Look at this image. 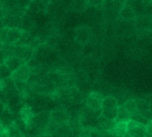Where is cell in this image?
<instances>
[{"label": "cell", "instance_id": "6da1fadb", "mask_svg": "<svg viewBox=\"0 0 152 137\" xmlns=\"http://www.w3.org/2000/svg\"><path fill=\"white\" fill-rule=\"evenodd\" d=\"M118 113L117 101L113 97H106L103 99L101 107V116L107 119L115 120Z\"/></svg>", "mask_w": 152, "mask_h": 137}, {"label": "cell", "instance_id": "7a4b0ae2", "mask_svg": "<svg viewBox=\"0 0 152 137\" xmlns=\"http://www.w3.org/2000/svg\"><path fill=\"white\" fill-rule=\"evenodd\" d=\"M127 132L130 136H148L146 125L133 119L127 121Z\"/></svg>", "mask_w": 152, "mask_h": 137}, {"label": "cell", "instance_id": "3957f363", "mask_svg": "<svg viewBox=\"0 0 152 137\" xmlns=\"http://www.w3.org/2000/svg\"><path fill=\"white\" fill-rule=\"evenodd\" d=\"M103 96L99 93H92L87 98V108L92 112L101 113V107L103 102Z\"/></svg>", "mask_w": 152, "mask_h": 137}, {"label": "cell", "instance_id": "277c9868", "mask_svg": "<svg viewBox=\"0 0 152 137\" xmlns=\"http://www.w3.org/2000/svg\"><path fill=\"white\" fill-rule=\"evenodd\" d=\"M31 66L28 63H24L22 66H20L15 71L13 72L12 77L15 81H26L31 79Z\"/></svg>", "mask_w": 152, "mask_h": 137}, {"label": "cell", "instance_id": "5b68a950", "mask_svg": "<svg viewBox=\"0 0 152 137\" xmlns=\"http://www.w3.org/2000/svg\"><path fill=\"white\" fill-rule=\"evenodd\" d=\"M34 50L35 49L33 47H31V45H16L15 55H16L17 57H19L24 62L27 63L33 57Z\"/></svg>", "mask_w": 152, "mask_h": 137}, {"label": "cell", "instance_id": "8992f818", "mask_svg": "<svg viewBox=\"0 0 152 137\" xmlns=\"http://www.w3.org/2000/svg\"><path fill=\"white\" fill-rule=\"evenodd\" d=\"M15 114L9 110V108L7 106L6 110H4L3 114L0 117V122H1L4 129H7L8 128L9 126H11L14 122H15Z\"/></svg>", "mask_w": 152, "mask_h": 137}, {"label": "cell", "instance_id": "52a82bcc", "mask_svg": "<svg viewBox=\"0 0 152 137\" xmlns=\"http://www.w3.org/2000/svg\"><path fill=\"white\" fill-rule=\"evenodd\" d=\"M115 127L109 131V134L116 136L129 135L127 132V121H115Z\"/></svg>", "mask_w": 152, "mask_h": 137}, {"label": "cell", "instance_id": "ba28073f", "mask_svg": "<svg viewBox=\"0 0 152 137\" xmlns=\"http://www.w3.org/2000/svg\"><path fill=\"white\" fill-rule=\"evenodd\" d=\"M5 63L9 68V70L12 72H14V71H15L17 70V68L20 66H22L23 64H24L26 62H24L22 59H20L19 57H17L16 55H11V56H8V57L6 58Z\"/></svg>", "mask_w": 152, "mask_h": 137}, {"label": "cell", "instance_id": "9c48e42d", "mask_svg": "<svg viewBox=\"0 0 152 137\" xmlns=\"http://www.w3.org/2000/svg\"><path fill=\"white\" fill-rule=\"evenodd\" d=\"M22 33H23V30L21 29H19V28H13V29L9 28L7 39H6V41L4 43L15 44L20 39L21 36H22Z\"/></svg>", "mask_w": 152, "mask_h": 137}, {"label": "cell", "instance_id": "30bf717a", "mask_svg": "<svg viewBox=\"0 0 152 137\" xmlns=\"http://www.w3.org/2000/svg\"><path fill=\"white\" fill-rule=\"evenodd\" d=\"M132 113L123 105L118 107V113L115 121H128L131 119Z\"/></svg>", "mask_w": 152, "mask_h": 137}, {"label": "cell", "instance_id": "8fae6325", "mask_svg": "<svg viewBox=\"0 0 152 137\" xmlns=\"http://www.w3.org/2000/svg\"><path fill=\"white\" fill-rule=\"evenodd\" d=\"M32 39H33V37H32L31 34L29 31L23 30V33H22V36H21L20 39L15 44L18 45H30Z\"/></svg>", "mask_w": 152, "mask_h": 137}, {"label": "cell", "instance_id": "7c38bea8", "mask_svg": "<svg viewBox=\"0 0 152 137\" xmlns=\"http://www.w3.org/2000/svg\"><path fill=\"white\" fill-rule=\"evenodd\" d=\"M121 16L124 19H132L135 17V13L132 6L129 5H124L121 10Z\"/></svg>", "mask_w": 152, "mask_h": 137}, {"label": "cell", "instance_id": "4fadbf2b", "mask_svg": "<svg viewBox=\"0 0 152 137\" xmlns=\"http://www.w3.org/2000/svg\"><path fill=\"white\" fill-rule=\"evenodd\" d=\"M13 72L9 70L6 63L0 64V81H2L9 77H12Z\"/></svg>", "mask_w": 152, "mask_h": 137}, {"label": "cell", "instance_id": "5bb4252c", "mask_svg": "<svg viewBox=\"0 0 152 137\" xmlns=\"http://www.w3.org/2000/svg\"><path fill=\"white\" fill-rule=\"evenodd\" d=\"M124 106L132 114V113H135L137 111H139V109H138V103H137V100H129L127 101Z\"/></svg>", "mask_w": 152, "mask_h": 137}, {"label": "cell", "instance_id": "9a60e30c", "mask_svg": "<svg viewBox=\"0 0 152 137\" xmlns=\"http://www.w3.org/2000/svg\"><path fill=\"white\" fill-rule=\"evenodd\" d=\"M8 30H9V28H7V27H4V28H1V29H0V40H1L3 43H4V42L6 41V39H7Z\"/></svg>", "mask_w": 152, "mask_h": 137}, {"label": "cell", "instance_id": "2e32d148", "mask_svg": "<svg viewBox=\"0 0 152 137\" xmlns=\"http://www.w3.org/2000/svg\"><path fill=\"white\" fill-rule=\"evenodd\" d=\"M104 0H86L88 6H98L103 3Z\"/></svg>", "mask_w": 152, "mask_h": 137}, {"label": "cell", "instance_id": "e0dca14e", "mask_svg": "<svg viewBox=\"0 0 152 137\" xmlns=\"http://www.w3.org/2000/svg\"><path fill=\"white\" fill-rule=\"evenodd\" d=\"M0 102H2L3 103H5L7 106V103H8V98L7 96L6 95V94L4 93V91L0 88Z\"/></svg>", "mask_w": 152, "mask_h": 137}, {"label": "cell", "instance_id": "ac0fdd59", "mask_svg": "<svg viewBox=\"0 0 152 137\" xmlns=\"http://www.w3.org/2000/svg\"><path fill=\"white\" fill-rule=\"evenodd\" d=\"M146 127H147L148 134L152 136V120H148V122L146 125Z\"/></svg>", "mask_w": 152, "mask_h": 137}, {"label": "cell", "instance_id": "d6986e66", "mask_svg": "<svg viewBox=\"0 0 152 137\" xmlns=\"http://www.w3.org/2000/svg\"><path fill=\"white\" fill-rule=\"evenodd\" d=\"M6 61V56L2 50H0V64H3Z\"/></svg>", "mask_w": 152, "mask_h": 137}, {"label": "cell", "instance_id": "ffe728a7", "mask_svg": "<svg viewBox=\"0 0 152 137\" xmlns=\"http://www.w3.org/2000/svg\"><path fill=\"white\" fill-rule=\"evenodd\" d=\"M6 108H7V105L5 103H3L2 102H0V117H1V115L3 114Z\"/></svg>", "mask_w": 152, "mask_h": 137}, {"label": "cell", "instance_id": "44dd1931", "mask_svg": "<svg viewBox=\"0 0 152 137\" xmlns=\"http://www.w3.org/2000/svg\"><path fill=\"white\" fill-rule=\"evenodd\" d=\"M4 27H6L5 22H4V19H3V17H0V29L4 28Z\"/></svg>", "mask_w": 152, "mask_h": 137}, {"label": "cell", "instance_id": "7402d4cb", "mask_svg": "<svg viewBox=\"0 0 152 137\" xmlns=\"http://www.w3.org/2000/svg\"><path fill=\"white\" fill-rule=\"evenodd\" d=\"M3 11H4V8H3V6H2L1 2H0V17H4V16H2Z\"/></svg>", "mask_w": 152, "mask_h": 137}, {"label": "cell", "instance_id": "603a6c76", "mask_svg": "<svg viewBox=\"0 0 152 137\" xmlns=\"http://www.w3.org/2000/svg\"><path fill=\"white\" fill-rule=\"evenodd\" d=\"M4 130H5V129H4V127H3V125H2L1 122H0V133H1Z\"/></svg>", "mask_w": 152, "mask_h": 137}, {"label": "cell", "instance_id": "cb8c5ba5", "mask_svg": "<svg viewBox=\"0 0 152 137\" xmlns=\"http://www.w3.org/2000/svg\"><path fill=\"white\" fill-rule=\"evenodd\" d=\"M3 42L1 41V40H0V50H2V47H3Z\"/></svg>", "mask_w": 152, "mask_h": 137}]
</instances>
